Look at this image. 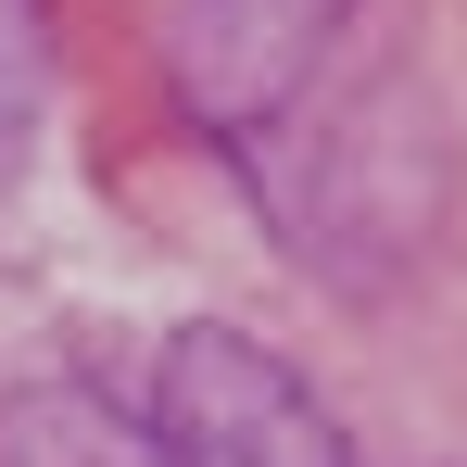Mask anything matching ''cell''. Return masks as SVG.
I'll list each match as a JSON object with an SVG mask.
<instances>
[{
	"mask_svg": "<svg viewBox=\"0 0 467 467\" xmlns=\"http://www.w3.org/2000/svg\"><path fill=\"white\" fill-rule=\"evenodd\" d=\"M152 442H164V467H354L341 417L240 328H177L164 341V430Z\"/></svg>",
	"mask_w": 467,
	"mask_h": 467,
	"instance_id": "cell-1",
	"label": "cell"
},
{
	"mask_svg": "<svg viewBox=\"0 0 467 467\" xmlns=\"http://www.w3.org/2000/svg\"><path fill=\"white\" fill-rule=\"evenodd\" d=\"M0 467H164V442L127 430L101 391L51 379V391H13L0 404Z\"/></svg>",
	"mask_w": 467,
	"mask_h": 467,
	"instance_id": "cell-2",
	"label": "cell"
},
{
	"mask_svg": "<svg viewBox=\"0 0 467 467\" xmlns=\"http://www.w3.org/2000/svg\"><path fill=\"white\" fill-rule=\"evenodd\" d=\"M13 114H26V38H13V13H0V152H13Z\"/></svg>",
	"mask_w": 467,
	"mask_h": 467,
	"instance_id": "cell-3",
	"label": "cell"
}]
</instances>
